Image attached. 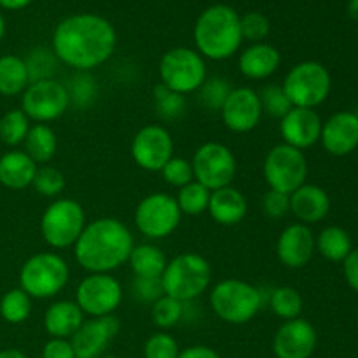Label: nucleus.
Wrapping results in <instances>:
<instances>
[{"mask_svg": "<svg viewBox=\"0 0 358 358\" xmlns=\"http://www.w3.org/2000/svg\"><path fill=\"white\" fill-rule=\"evenodd\" d=\"M259 98H261L262 112L269 114L271 117L282 119L292 108V103L289 101L282 86H266L264 90L259 91Z\"/></svg>", "mask_w": 358, "mask_h": 358, "instance_id": "obj_40", "label": "nucleus"}, {"mask_svg": "<svg viewBox=\"0 0 358 358\" xmlns=\"http://www.w3.org/2000/svg\"><path fill=\"white\" fill-rule=\"evenodd\" d=\"M348 7H350V13H352V16L358 17V0H350Z\"/></svg>", "mask_w": 358, "mask_h": 358, "instance_id": "obj_52", "label": "nucleus"}, {"mask_svg": "<svg viewBox=\"0 0 358 358\" xmlns=\"http://www.w3.org/2000/svg\"><path fill=\"white\" fill-rule=\"evenodd\" d=\"M3 35H6V20H3L2 13H0V42H2Z\"/></svg>", "mask_w": 358, "mask_h": 358, "instance_id": "obj_53", "label": "nucleus"}, {"mask_svg": "<svg viewBox=\"0 0 358 358\" xmlns=\"http://www.w3.org/2000/svg\"><path fill=\"white\" fill-rule=\"evenodd\" d=\"M37 168L24 150H9L0 157V184L10 191H23L31 185Z\"/></svg>", "mask_w": 358, "mask_h": 358, "instance_id": "obj_26", "label": "nucleus"}, {"mask_svg": "<svg viewBox=\"0 0 358 358\" xmlns=\"http://www.w3.org/2000/svg\"><path fill=\"white\" fill-rule=\"evenodd\" d=\"M121 329V322L115 315L84 320L79 331L70 338L77 358H101L108 345L114 341Z\"/></svg>", "mask_w": 358, "mask_h": 358, "instance_id": "obj_17", "label": "nucleus"}, {"mask_svg": "<svg viewBox=\"0 0 358 358\" xmlns=\"http://www.w3.org/2000/svg\"><path fill=\"white\" fill-rule=\"evenodd\" d=\"M269 306L276 317L283 318V320H294L299 318L303 313V296L299 290L294 287H278L271 292V299H269Z\"/></svg>", "mask_w": 358, "mask_h": 358, "instance_id": "obj_33", "label": "nucleus"}, {"mask_svg": "<svg viewBox=\"0 0 358 358\" xmlns=\"http://www.w3.org/2000/svg\"><path fill=\"white\" fill-rule=\"evenodd\" d=\"M30 84L27 63L16 55L0 56V94L2 96H17L23 94Z\"/></svg>", "mask_w": 358, "mask_h": 358, "instance_id": "obj_28", "label": "nucleus"}, {"mask_svg": "<svg viewBox=\"0 0 358 358\" xmlns=\"http://www.w3.org/2000/svg\"><path fill=\"white\" fill-rule=\"evenodd\" d=\"M76 303L91 318L108 317L121 306L122 285L110 273H90L77 285Z\"/></svg>", "mask_w": 358, "mask_h": 358, "instance_id": "obj_14", "label": "nucleus"}, {"mask_svg": "<svg viewBox=\"0 0 358 358\" xmlns=\"http://www.w3.org/2000/svg\"><path fill=\"white\" fill-rule=\"evenodd\" d=\"M332 79L325 65L318 62H301L287 72L282 90L292 107L317 108L331 94Z\"/></svg>", "mask_w": 358, "mask_h": 358, "instance_id": "obj_8", "label": "nucleus"}, {"mask_svg": "<svg viewBox=\"0 0 358 358\" xmlns=\"http://www.w3.org/2000/svg\"><path fill=\"white\" fill-rule=\"evenodd\" d=\"M42 358H77L72 345L69 339H55L51 338L44 345Z\"/></svg>", "mask_w": 358, "mask_h": 358, "instance_id": "obj_47", "label": "nucleus"}, {"mask_svg": "<svg viewBox=\"0 0 358 358\" xmlns=\"http://www.w3.org/2000/svg\"><path fill=\"white\" fill-rule=\"evenodd\" d=\"M83 324L84 313L76 301H56L44 313L45 332L55 339H70Z\"/></svg>", "mask_w": 358, "mask_h": 358, "instance_id": "obj_25", "label": "nucleus"}, {"mask_svg": "<svg viewBox=\"0 0 358 358\" xmlns=\"http://www.w3.org/2000/svg\"><path fill=\"white\" fill-rule=\"evenodd\" d=\"M131 296L138 303L152 306L159 297L164 296L161 278H138V276H135L131 283Z\"/></svg>", "mask_w": 358, "mask_h": 358, "instance_id": "obj_44", "label": "nucleus"}, {"mask_svg": "<svg viewBox=\"0 0 358 358\" xmlns=\"http://www.w3.org/2000/svg\"><path fill=\"white\" fill-rule=\"evenodd\" d=\"M219 112L226 128L233 133L254 131L264 114L259 93L248 86L233 87Z\"/></svg>", "mask_w": 358, "mask_h": 358, "instance_id": "obj_16", "label": "nucleus"}, {"mask_svg": "<svg viewBox=\"0 0 358 358\" xmlns=\"http://www.w3.org/2000/svg\"><path fill=\"white\" fill-rule=\"evenodd\" d=\"M240 24L243 41H250L252 44L264 42V38L269 35V28H271L268 17L262 13H257V10H252L245 16H240Z\"/></svg>", "mask_w": 358, "mask_h": 358, "instance_id": "obj_41", "label": "nucleus"}, {"mask_svg": "<svg viewBox=\"0 0 358 358\" xmlns=\"http://www.w3.org/2000/svg\"><path fill=\"white\" fill-rule=\"evenodd\" d=\"M290 212L306 226L320 222L331 212V198L325 189L304 184L290 194Z\"/></svg>", "mask_w": 358, "mask_h": 358, "instance_id": "obj_24", "label": "nucleus"}, {"mask_svg": "<svg viewBox=\"0 0 358 358\" xmlns=\"http://www.w3.org/2000/svg\"><path fill=\"white\" fill-rule=\"evenodd\" d=\"M56 56L52 51H45V49H37V51L30 52L24 63H27L28 73H30V83L41 79H51V69L55 66ZM55 70V69H52Z\"/></svg>", "mask_w": 358, "mask_h": 358, "instance_id": "obj_43", "label": "nucleus"}, {"mask_svg": "<svg viewBox=\"0 0 358 358\" xmlns=\"http://www.w3.org/2000/svg\"><path fill=\"white\" fill-rule=\"evenodd\" d=\"M0 358H27L21 350H16V348H7V350H2L0 352Z\"/></svg>", "mask_w": 358, "mask_h": 358, "instance_id": "obj_51", "label": "nucleus"}, {"mask_svg": "<svg viewBox=\"0 0 358 358\" xmlns=\"http://www.w3.org/2000/svg\"><path fill=\"white\" fill-rule=\"evenodd\" d=\"M86 224L80 203L70 198H56L42 213L41 234L49 247L63 250L76 245Z\"/></svg>", "mask_w": 358, "mask_h": 358, "instance_id": "obj_9", "label": "nucleus"}, {"mask_svg": "<svg viewBox=\"0 0 358 358\" xmlns=\"http://www.w3.org/2000/svg\"><path fill=\"white\" fill-rule=\"evenodd\" d=\"M101 358H119V357H114V355H103Z\"/></svg>", "mask_w": 358, "mask_h": 358, "instance_id": "obj_54", "label": "nucleus"}, {"mask_svg": "<svg viewBox=\"0 0 358 358\" xmlns=\"http://www.w3.org/2000/svg\"><path fill=\"white\" fill-rule=\"evenodd\" d=\"M317 250L322 257L332 262H343L353 250V243L350 234L343 227L329 226L315 238Z\"/></svg>", "mask_w": 358, "mask_h": 358, "instance_id": "obj_30", "label": "nucleus"}, {"mask_svg": "<svg viewBox=\"0 0 358 358\" xmlns=\"http://www.w3.org/2000/svg\"><path fill=\"white\" fill-rule=\"evenodd\" d=\"M177 205L180 208L182 215H201L208 210L210 201V191L201 185L199 182L192 180L191 184L184 185L178 189L177 194Z\"/></svg>", "mask_w": 358, "mask_h": 358, "instance_id": "obj_34", "label": "nucleus"}, {"mask_svg": "<svg viewBox=\"0 0 358 358\" xmlns=\"http://www.w3.org/2000/svg\"><path fill=\"white\" fill-rule=\"evenodd\" d=\"M231 90L233 87L227 84L226 79H219V77L206 79L205 84L199 87V100L210 110H220Z\"/></svg>", "mask_w": 358, "mask_h": 358, "instance_id": "obj_39", "label": "nucleus"}, {"mask_svg": "<svg viewBox=\"0 0 358 358\" xmlns=\"http://www.w3.org/2000/svg\"><path fill=\"white\" fill-rule=\"evenodd\" d=\"M343 271L348 285L358 294V248H353L352 254L343 261Z\"/></svg>", "mask_w": 358, "mask_h": 358, "instance_id": "obj_48", "label": "nucleus"}, {"mask_svg": "<svg viewBox=\"0 0 358 358\" xmlns=\"http://www.w3.org/2000/svg\"><path fill=\"white\" fill-rule=\"evenodd\" d=\"M178 358H220L219 353L215 352L213 348L205 345H196V346H189V348L180 350V355Z\"/></svg>", "mask_w": 358, "mask_h": 358, "instance_id": "obj_49", "label": "nucleus"}, {"mask_svg": "<svg viewBox=\"0 0 358 358\" xmlns=\"http://www.w3.org/2000/svg\"><path fill=\"white\" fill-rule=\"evenodd\" d=\"M318 336L313 325L304 318L287 320L273 338L276 358H310L317 348Z\"/></svg>", "mask_w": 358, "mask_h": 358, "instance_id": "obj_18", "label": "nucleus"}, {"mask_svg": "<svg viewBox=\"0 0 358 358\" xmlns=\"http://www.w3.org/2000/svg\"><path fill=\"white\" fill-rule=\"evenodd\" d=\"M51 44L58 62L79 72H90L112 58L117 31L100 14L79 13L56 24Z\"/></svg>", "mask_w": 358, "mask_h": 358, "instance_id": "obj_1", "label": "nucleus"}, {"mask_svg": "<svg viewBox=\"0 0 358 358\" xmlns=\"http://www.w3.org/2000/svg\"><path fill=\"white\" fill-rule=\"evenodd\" d=\"M70 107V94L65 84L51 79L34 80L28 84L21 96V110L30 121L48 122L62 117Z\"/></svg>", "mask_w": 358, "mask_h": 358, "instance_id": "obj_13", "label": "nucleus"}, {"mask_svg": "<svg viewBox=\"0 0 358 358\" xmlns=\"http://www.w3.org/2000/svg\"><path fill=\"white\" fill-rule=\"evenodd\" d=\"M182 222L177 199L166 192L145 196L135 208V226L149 240H163L173 234Z\"/></svg>", "mask_w": 358, "mask_h": 358, "instance_id": "obj_11", "label": "nucleus"}, {"mask_svg": "<svg viewBox=\"0 0 358 358\" xmlns=\"http://www.w3.org/2000/svg\"><path fill=\"white\" fill-rule=\"evenodd\" d=\"M320 142L331 156H348L358 147V115L341 110L322 124Z\"/></svg>", "mask_w": 358, "mask_h": 358, "instance_id": "obj_20", "label": "nucleus"}, {"mask_svg": "<svg viewBox=\"0 0 358 358\" xmlns=\"http://www.w3.org/2000/svg\"><path fill=\"white\" fill-rule=\"evenodd\" d=\"M212 283V266L203 255L185 252L168 261L161 285L166 296L187 303L201 297Z\"/></svg>", "mask_w": 358, "mask_h": 358, "instance_id": "obj_4", "label": "nucleus"}, {"mask_svg": "<svg viewBox=\"0 0 358 358\" xmlns=\"http://www.w3.org/2000/svg\"><path fill=\"white\" fill-rule=\"evenodd\" d=\"M213 222L219 226H236L247 217L248 201L240 189L227 185V187L217 189L210 192L208 210Z\"/></svg>", "mask_w": 358, "mask_h": 358, "instance_id": "obj_23", "label": "nucleus"}, {"mask_svg": "<svg viewBox=\"0 0 358 358\" xmlns=\"http://www.w3.org/2000/svg\"><path fill=\"white\" fill-rule=\"evenodd\" d=\"M210 306L222 322L248 324L262 308V294L252 283L238 278L220 280L210 292Z\"/></svg>", "mask_w": 358, "mask_h": 358, "instance_id": "obj_5", "label": "nucleus"}, {"mask_svg": "<svg viewBox=\"0 0 358 358\" xmlns=\"http://www.w3.org/2000/svg\"><path fill=\"white\" fill-rule=\"evenodd\" d=\"M24 152L31 157L37 164H45L55 157L58 150V138H56L55 129L49 124H37L30 126L27 138L23 142Z\"/></svg>", "mask_w": 358, "mask_h": 358, "instance_id": "obj_29", "label": "nucleus"}, {"mask_svg": "<svg viewBox=\"0 0 358 358\" xmlns=\"http://www.w3.org/2000/svg\"><path fill=\"white\" fill-rule=\"evenodd\" d=\"M317 245L315 236L306 224H290L280 233L276 241V255L285 268H304L313 257Z\"/></svg>", "mask_w": 358, "mask_h": 358, "instance_id": "obj_21", "label": "nucleus"}, {"mask_svg": "<svg viewBox=\"0 0 358 358\" xmlns=\"http://www.w3.org/2000/svg\"><path fill=\"white\" fill-rule=\"evenodd\" d=\"M180 346L177 339L166 332H156L143 345V358H178Z\"/></svg>", "mask_w": 358, "mask_h": 358, "instance_id": "obj_38", "label": "nucleus"}, {"mask_svg": "<svg viewBox=\"0 0 358 358\" xmlns=\"http://www.w3.org/2000/svg\"><path fill=\"white\" fill-rule=\"evenodd\" d=\"M161 175H163L164 182L173 187L180 189L184 185L191 184L194 180V173H192V164L191 161L184 159V157H171L164 168L161 170Z\"/></svg>", "mask_w": 358, "mask_h": 358, "instance_id": "obj_42", "label": "nucleus"}, {"mask_svg": "<svg viewBox=\"0 0 358 358\" xmlns=\"http://www.w3.org/2000/svg\"><path fill=\"white\" fill-rule=\"evenodd\" d=\"M262 212L269 217V219H282L290 212V196L283 194V192L273 191L269 189L264 196H262Z\"/></svg>", "mask_w": 358, "mask_h": 358, "instance_id": "obj_46", "label": "nucleus"}, {"mask_svg": "<svg viewBox=\"0 0 358 358\" xmlns=\"http://www.w3.org/2000/svg\"><path fill=\"white\" fill-rule=\"evenodd\" d=\"M128 264L133 275L138 278H161L168 264V259L156 245L142 243L133 247Z\"/></svg>", "mask_w": 358, "mask_h": 358, "instance_id": "obj_27", "label": "nucleus"}, {"mask_svg": "<svg viewBox=\"0 0 358 358\" xmlns=\"http://www.w3.org/2000/svg\"><path fill=\"white\" fill-rule=\"evenodd\" d=\"M34 0H0V7L7 10H20L28 7Z\"/></svg>", "mask_w": 358, "mask_h": 358, "instance_id": "obj_50", "label": "nucleus"}, {"mask_svg": "<svg viewBox=\"0 0 358 358\" xmlns=\"http://www.w3.org/2000/svg\"><path fill=\"white\" fill-rule=\"evenodd\" d=\"M182 317H184V303L166 296V294L150 306V318H152L154 325L163 331L175 327L182 320Z\"/></svg>", "mask_w": 358, "mask_h": 358, "instance_id": "obj_35", "label": "nucleus"}, {"mask_svg": "<svg viewBox=\"0 0 358 358\" xmlns=\"http://www.w3.org/2000/svg\"><path fill=\"white\" fill-rule=\"evenodd\" d=\"M262 175L269 189L290 196L306 184L308 159L303 150L280 143L266 154Z\"/></svg>", "mask_w": 358, "mask_h": 358, "instance_id": "obj_10", "label": "nucleus"}, {"mask_svg": "<svg viewBox=\"0 0 358 358\" xmlns=\"http://www.w3.org/2000/svg\"><path fill=\"white\" fill-rule=\"evenodd\" d=\"M72 87H66L70 94V103L76 101L80 107H86L87 103H91L96 94V84L91 79L90 76H86V72H80V76L73 77L72 79Z\"/></svg>", "mask_w": 358, "mask_h": 358, "instance_id": "obj_45", "label": "nucleus"}, {"mask_svg": "<svg viewBox=\"0 0 358 358\" xmlns=\"http://www.w3.org/2000/svg\"><path fill=\"white\" fill-rule=\"evenodd\" d=\"M157 70L161 84L184 96L199 91L208 79L205 58L191 48H173L166 51L161 56Z\"/></svg>", "mask_w": 358, "mask_h": 358, "instance_id": "obj_7", "label": "nucleus"}, {"mask_svg": "<svg viewBox=\"0 0 358 358\" xmlns=\"http://www.w3.org/2000/svg\"><path fill=\"white\" fill-rule=\"evenodd\" d=\"M31 315V297L24 290L10 289L0 299V317L10 325H20Z\"/></svg>", "mask_w": 358, "mask_h": 358, "instance_id": "obj_31", "label": "nucleus"}, {"mask_svg": "<svg viewBox=\"0 0 358 358\" xmlns=\"http://www.w3.org/2000/svg\"><path fill=\"white\" fill-rule=\"evenodd\" d=\"M173 136L164 126L147 124L135 133L129 152L136 166L156 173L173 157Z\"/></svg>", "mask_w": 358, "mask_h": 358, "instance_id": "obj_15", "label": "nucleus"}, {"mask_svg": "<svg viewBox=\"0 0 358 358\" xmlns=\"http://www.w3.org/2000/svg\"><path fill=\"white\" fill-rule=\"evenodd\" d=\"M154 101H156V108L159 117L166 119V121H173L178 119L185 112V96L180 93L168 90L163 84H157L154 87Z\"/></svg>", "mask_w": 358, "mask_h": 358, "instance_id": "obj_37", "label": "nucleus"}, {"mask_svg": "<svg viewBox=\"0 0 358 358\" xmlns=\"http://www.w3.org/2000/svg\"><path fill=\"white\" fill-rule=\"evenodd\" d=\"M30 119L21 108H13L0 117V142L17 147L24 142L30 131Z\"/></svg>", "mask_w": 358, "mask_h": 358, "instance_id": "obj_32", "label": "nucleus"}, {"mask_svg": "<svg viewBox=\"0 0 358 358\" xmlns=\"http://www.w3.org/2000/svg\"><path fill=\"white\" fill-rule=\"evenodd\" d=\"M322 119L315 108L292 107L280 119V135L283 143L304 150L320 140Z\"/></svg>", "mask_w": 358, "mask_h": 358, "instance_id": "obj_19", "label": "nucleus"}, {"mask_svg": "<svg viewBox=\"0 0 358 358\" xmlns=\"http://www.w3.org/2000/svg\"><path fill=\"white\" fill-rule=\"evenodd\" d=\"M70 268L62 255L38 252L24 261L20 269V289L31 299H51L66 287Z\"/></svg>", "mask_w": 358, "mask_h": 358, "instance_id": "obj_6", "label": "nucleus"}, {"mask_svg": "<svg viewBox=\"0 0 358 358\" xmlns=\"http://www.w3.org/2000/svg\"><path fill=\"white\" fill-rule=\"evenodd\" d=\"M135 238L126 224L114 217H101L86 224L73 245L77 264L87 273H112L126 264Z\"/></svg>", "mask_w": 358, "mask_h": 358, "instance_id": "obj_2", "label": "nucleus"}, {"mask_svg": "<svg viewBox=\"0 0 358 358\" xmlns=\"http://www.w3.org/2000/svg\"><path fill=\"white\" fill-rule=\"evenodd\" d=\"M282 55L275 45L268 42L250 44L238 58V69L241 76L250 80H266L280 69Z\"/></svg>", "mask_w": 358, "mask_h": 358, "instance_id": "obj_22", "label": "nucleus"}, {"mask_svg": "<svg viewBox=\"0 0 358 358\" xmlns=\"http://www.w3.org/2000/svg\"><path fill=\"white\" fill-rule=\"evenodd\" d=\"M192 35L196 51L205 59H229L236 55L243 42L240 14L226 3L206 7L196 20Z\"/></svg>", "mask_w": 358, "mask_h": 358, "instance_id": "obj_3", "label": "nucleus"}, {"mask_svg": "<svg viewBox=\"0 0 358 358\" xmlns=\"http://www.w3.org/2000/svg\"><path fill=\"white\" fill-rule=\"evenodd\" d=\"M191 164L194 180L205 185L210 192L233 184L238 170L233 150L220 142H206L199 145Z\"/></svg>", "mask_w": 358, "mask_h": 358, "instance_id": "obj_12", "label": "nucleus"}, {"mask_svg": "<svg viewBox=\"0 0 358 358\" xmlns=\"http://www.w3.org/2000/svg\"><path fill=\"white\" fill-rule=\"evenodd\" d=\"M31 187L44 198H58L66 187V178L58 168L55 166H38L35 173Z\"/></svg>", "mask_w": 358, "mask_h": 358, "instance_id": "obj_36", "label": "nucleus"}]
</instances>
